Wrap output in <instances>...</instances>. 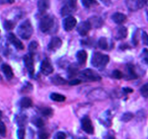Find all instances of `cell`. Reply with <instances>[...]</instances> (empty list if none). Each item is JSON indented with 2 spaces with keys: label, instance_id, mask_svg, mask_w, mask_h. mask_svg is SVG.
Returning <instances> with one entry per match:
<instances>
[{
  "label": "cell",
  "instance_id": "obj_26",
  "mask_svg": "<svg viewBox=\"0 0 148 139\" xmlns=\"http://www.w3.org/2000/svg\"><path fill=\"white\" fill-rule=\"evenodd\" d=\"M98 46L100 49H103V50H106L108 48V40L106 38L102 37L99 39L98 41Z\"/></svg>",
  "mask_w": 148,
  "mask_h": 139
},
{
  "label": "cell",
  "instance_id": "obj_2",
  "mask_svg": "<svg viewBox=\"0 0 148 139\" xmlns=\"http://www.w3.org/2000/svg\"><path fill=\"white\" fill-rule=\"evenodd\" d=\"M109 60L110 58L108 55L99 52H95L92 58V64L95 67L102 69L108 65Z\"/></svg>",
  "mask_w": 148,
  "mask_h": 139
},
{
  "label": "cell",
  "instance_id": "obj_13",
  "mask_svg": "<svg viewBox=\"0 0 148 139\" xmlns=\"http://www.w3.org/2000/svg\"><path fill=\"white\" fill-rule=\"evenodd\" d=\"M8 40L9 42L15 46L16 49H19V50H23L24 49V45L18 38L15 36V34L13 33H10L8 36Z\"/></svg>",
  "mask_w": 148,
  "mask_h": 139
},
{
  "label": "cell",
  "instance_id": "obj_3",
  "mask_svg": "<svg viewBox=\"0 0 148 139\" xmlns=\"http://www.w3.org/2000/svg\"><path fill=\"white\" fill-rule=\"evenodd\" d=\"M54 23V18L51 15H45L41 19L39 28L43 33H48L53 28Z\"/></svg>",
  "mask_w": 148,
  "mask_h": 139
},
{
  "label": "cell",
  "instance_id": "obj_19",
  "mask_svg": "<svg viewBox=\"0 0 148 139\" xmlns=\"http://www.w3.org/2000/svg\"><path fill=\"white\" fill-rule=\"evenodd\" d=\"M76 58H77L78 62L80 65H84L86 62L87 59V54H86V51L84 50H80L78 52L77 55H76Z\"/></svg>",
  "mask_w": 148,
  "mask_h": 139
},
{
  "label": "cell",
  "instance_id": "obj_25",
  "mask_svg": "<svg viewBox=\"0 0 148 139\" xmlns=\"http://www.w3.org/2000/svg\"><path fill=\"white\" fill-rule=\"evenodd\" d=\"M52 82L55 85H65L67 83V81L64 78H61L60 76H56L52 78Z\"/></svg>",
  "mask_w": 148,
  "mask_h": 139
},
{
  "label": "cell",
  "instance_id": "obj_5",
  "mask_svg": "<svg viewBox=\"0 0 148 139\" xmlns=\"http://www.w3.org/2000/svg\"><path fill=\"white\" fill-rule=\"evenodd\" d=\"M24 64L28 70V73L30 75V77L32 78L34 74V59H33V56L28 54L25 55L23 57Z\"/></svg>",
  "mask_w": 148,
  "mask_h": 139
},
{
  "label": "cell",
  "instance_id": "obj_37",
  "mask_svg": "<svg viewBox=\"0 0 148 139\" xmlns=\"http://www.w3.org/2000/svg\"><path fill=\"white\" fill-rule=\"evenodd\" d=\"M113 76L115 78L121 79L123 78V73L119 70H115L113 72Z\"/></svg>",
  "mask_w": 148,
  "mask_h": 139
},
{
  "label": "cell",
  "instance_id": "obj_34",
  "mask_svg": "<svg viewBox=\"0 0 148 139\" xmlns=\"http://www.w3.org/2000/svg\"><path fill=\"white\" fill-rule=\"evenodd\" d=\"M49 133L46 130H41L39 132V139H48L49 138Z\"/></svg>",
  "mask_w": 148,
  "mask_h": 139
},
{
  "label": "cell",
  "instance_id": "obj_20",
  "mask_svg": "<svg viewBox=\"0 0 148 139\" xmlns=\"http://www.w3.org/2000/svg\"><path fill=\"white\" fill-rule=\"evenodd\" d=\"M128 34V31L127 28L126 27H119L118 28L117 33H116V39H124L125 38H126Z\"/></svg>",
  "mask_w": 148,
  "mask_h": 139
},
{
  "label": "cell",
  "instance_id": "obj_35",
  "mask_svg": "<svg viewBox=\"0 0 148 139\" xmlns=\"http://www.w3.org/2000/svg\"><path fill=\"white\" fill-rule=\"evenodd\" d=\"M25 131L24 130V128L21 127L20 129H18V132H17V136H18V139H24L25 138Z\"/></svg>",
  "mask_w": 148,
  "mask_h": 139
},
{
  "label": "cell",
  "instance_id": "obj_42",
  "mask_svg": "<svg viewBox=\"0 0 148 139\" xmlns=\"http://www.w3.org/2000/svg\"><path fill=\"white\" fill-rule=\"evenodd\" d=\"M123 91L125 92V93H132V92L134 91V90L132 89H130V88H123Z\"/></svg>",
  "mask_w": 148,
  "mask_h": 139
},
{
  "label": "cell",
  "instance_id": "obj_18",
  "mask_svg": "<svg viewBox=\"0 0 148 139\" xmlns=\"http://www.w3.org/2000/svg\"><path fill=\"white\" fill-rule=\"evenodd\" d=\"M89 22L90 23L91 27L92 28H100L103 25V21L99 17H92L90 19L88 20Z\"/></svg>",
  "mask_w": 148,
  "mask_h": 139
},
{
  "label": "cell",
  "instance_id": "obj_8",
  "mask_svg": "<svg viewBox=\"0 0 148 139\" xmlns=\"http://www.w3.org/2000/svg\"><path fill=\"white\" fill-rule=\"evenodd\" d=\"M128 7L132 10H137L143 7L147 3V0H126Z\"/></svg>",
  "mask_w": 148,
  "mask_h": 139
},
{
  "label": "cell",
  "instance_id": "obj_36",
  "mask_svg": "<svg viewBox=\"0 0 148 139\" xmlns=\"http://www.w3.org/2000/svg\"><path fill=\"white\" fill-rule=\"evenodd\" d=\"M53 139H66V134L63 132H58L55 135Z\"/></svg>",
  "mask_w": 148,
  "mask_h": 139
},
{
  "label": "cell",
  "instance_id": "obj_29",
  "mask_svg": "<svg viewBox=\"0 0 148 139\" xmlns=\"http://www.w3.org/2000/svg\"><path fill=\"white\" fill-rule=\"evenodd\" d=\"M82 4L86 8L90 7L91 6L96 3V0H82Z\"/></svg>",
  "mask_w": 148,
  "mask_h": 139
},
{
  "label": "cell",
  "instance_id": "obj_6",
  "mask_svg": "<svg viewBox=\"0 0 148 139\" xmlns=\"http://www.w3.org/2000/svg\"><path fill=\"white\" fill-rule=\"evenodd\" d=\"M62 24H63V28L65 31H71L76 27L77 20L74 17L70 15L64 19Z\"/></svg>",
  "mask_w": 148,
  "mask_h": 139
},
{
  "label": "cell",
  "instance_id": "obj_45",
  "mask_svg": "<svg viewBox=\"0 0 148 139\" xmlns=\"http://www.w3.org/2000/svg\"><path fill=\"white\" fill-rule=\"evenodd\" d=\"M108 139H116V138H115L113 137V136H110V137H109V138H108Z\"/></svg>",
  "mask_w": 148,
  "mask_h": 139
},
{
  "label": "cell",
  "instance_id": "obj_32",
  "mask_svg": "<svg viewBox=\"0 0 148 139\" xmlns=\"http://www.w3.org/2000/svg\"><path fill=\"white\" fill-rule=\"evenodd\" d=\"M4 27H5V29L9 31V30H12L15 27V24H14V22L12 21L7 20L4 23Z\"/></svg>",
  "mask_w": 148,
  "mask_h": 139
},
{
  "label": "cell",
  "instance_id": "obj_16",
  "mask_svg": "<svg viewBox=\"0 0 148 139\" xmlns=\"http://www.w3.org/2000/svg\"><path fill=\"white\" fill-rule=\"evenodd\" d=\"M126 68H127V78L129 80H134V79L137 78L138 75L136 74L135 67L133 65L129 64L126 66Z\"/></svg>",
  "mask_w": 148,
  "mask_h": 139
},
{
  "label": "cell",
  "instance_id": "obj_39",
  "mask_svg": "<svg viewBox=\"0 0 148 139\" xmlns=\"http://www.w3.org/2000/svg\"><path fill=\"white\" fill-rule=\"evenodd\" d=\"M142 40H143V43L148 46V34L146 32L142 33Z\"/></svg>",
  "mask_w": 148,
  "mask_h": 139
},
{
  "label": "cell",
  "instance_id": "obj_24",
  "mask_svg": "<svg viewBox=\"0 0 148 139\" xmlns=\"http://www.w3.org/2000/svg\"><path fill=\"white\" fill-rule=\"evenodd\" d=\"M38 46H39V44H38L36 42L34 41V42H31L29 44V46H28L29 55H31V56H34L35 55L37 49H38Z\"/></svg>",
  "mask_w": 148,
  "mask_h": 139
},
{
  "label": "cell",
  "instance_id": "obj_11",
  "mask_svg": "<svg viewBox=\"0 0 148 139\" xmlns=\"http://www.w3.org/2000/svg\"><path fill=\"white\" fill-rule=\"evenodd\" d=\"M76 5L71 3H65L61 10V15L63 17L70 16L71 14H72L74 11L76 10Z\"/></svg>",
  "mask_w": 148,
  "mask_h": 139
},
{
  "label": "cell",
  "instance_id": "obj_14",
  "mask_svg": "<svg viewBox=\"0 0 148 139\" xmlns=\"http://www.w3.org/2000/svg\"><path fill=\"white\" fill-rule=\"evenodd\" d=\"M37 6H38L39 12L41 14L45 13L49 7V0H39Z\"/></svg>",
  "mask_w": 148,
  "mask_h": 139
},
{
  "label": "cell",
  "instance_id": "obj_9",
  "mask_svg": "<svg viewBox=\"0 0 148 139\" xmlns=\"http://www.w3.org/2000/svg\"><path fill=\"white\" fill-rule=\"evenodd\" d=\"M54 71L53 66L48 59H45L41 65V72L45 76H49Z\"/></svg>",
  "mask_w": 148,
  "mask_h": 139
},
{
  "label": "cell",
  "instance_id": "obj_38",
  "mask_svg": "<svg viewBox=\"0 0 148 139\" xmlns=\"http://www.w3.org/2000/svg\"><path fill=\"white\" fill-rule=\"evenodd\" d=\"M18 123L20 126H23L25 125V123H26V118H25V116H22L19 118V120H18Z\"/></svg>",
  "mask_w": 148,
  "mask_h": 139
},
{
  "label": "cell",
  "instance_id": "obj_44",
  "mask_svg": "<svg viewBox=\"0 0 148 139\" xmlns=\"http://www.w3.org/2000/svg\"><path fill=\"white\" fill-rule=\"evenodd\" d=\"M2 117V111L0 110V120H1Z\"/></svg>",
  "mask_w": 148,
  "mask_h": 139
},
{
  "label": "cell",
  "instance_id": "obj_27",
  "mask_svg": "<svg viewBox=\"0 0 148 139\" xmlns=\"http://www.w3.org/2000/svg\"><path fill=\"white\" fill-rule=\"evenodd\" d=\"M32 123L39 128H42L45 126V123L41 117H34L32 120Z\"/></svg>",
  "mask_w": 148,
  "mask_h": 139
},
{
  "label": "cell",
  "instance_id": "obj_22",
  "mask_svg": "<svg viewBox=\"0 0 148 139\" xmlns=\"http://www.w3.org/2000/svg\"><path fill=\"white\" fill-rule=\"evenodd\" d=\"M20 104H21V107L23 109H27L29 108L32 106L33 102L30 98L28 97H24L20 102Z\"/></svg>",
  "mask_w": 148,
  "mask_h": 139
},
{
  "label": "cell",
  "instance_id": "obj_21",
  "mask_svg": "<svg viewBox=\"0 0 148 139\" xmlns=\"http://www.w3.org/2000/svg\"><path fill=\"white\" fill-rule=\"evenodd\" d=\"M68 73L70 78L77 76L78 73H79V67H78L77 65L76 64H72L71 65H70L69 67H68Z\"/></svg>",
  "mask_w": 148,
  "mask_h": 139
},
{
  "label": "cell",
  "instance_id": "obj_33",
  "mask_svg": "<svg viewBox=\"0 0 148 139\" xmlns=\"http://www.w3.org/2000/svg\"><path fill=\"white\" fill-rule=\"evenodd\" d=\"M7 133V128L5 125L2 122L0 121V135L2 136V137H5L6 136Z\"/></svg>",
  "mask_w": 148,
  "mask_h": 139
},
{
  "label": "cell",
  "instance_id": "obj_47",
  "mask_svg": "<svg viewBox=\"0 0 148 139\" xmlns=\"http://www.w3.org/2000/svg\"><path fill=\"white\" fill-rule=\"evenodd\" d=\"M81 139H87V138H81Z\"/></svg>",
  "mask_w": 148,
  "mask_h": 139
},
{
  "label": "cell",
  "instance_id": "obj_17",
  "mask_svg": "<svg viewBox=\"0 0 148 139\" xmlns=\"http://www.w3.org/2000/svg\"><path fill=\"white\" fill-rule=\"evenodd\" d=\"M112 19L117 24H122L127 19V17L123 13H121V12H116V13L113 14L112 15Z\"/></svg>",
  "mask_w": 148,
  "mask_h": 139
},
{
  "label": "cell",
  "instance_id": "obj_48",
  "mask_svg": "<svg viewBox=\"0 0 148 139\" xmlns=\"http://www.w3.org/2000/svg\"><path fill=\"white\" fill-rule=\"evenodd\" d=\"M0 33H1V31H0Z\"/></svg>",
  "mask_w": 148,
  "mask_h": 139
},
{
  "label": "cell",
  "instance_id": "obj_4",
  "mask_svg": "<svg viewBox=\"0 0 148 139\" xmlns=\"http://www.w3.org/2000/svg\"><path fill=\"white\" fill-rule=\"evenodd\" d=\"M80 76L83 80L87 81H99L102 79L96 71L91 69H86L81 72Z\"/></svg>",
  "mask_w": 148,
  "mask_h": 139
},
{
  "label": "cell",
  "instance_id": "obj_28",
  "mask_svg": "<svg viewBox=\"0 0 148 139\" xmlns=\"http://www.w3.org/2000/svg\"><path fill=\"white\" fill-rule=\"evenodd\" d=\"M41 113L45 117H51L53 114V110L49 107H44L41 110Z\"/></svg>",
  "mask_w": 148,
  "mask_h": 139
},
{
  "label": "cell",
  "instance_id": "obj_41",
  "mask_svg": "<svg viewBox=\"0 0 148 139\" xmlns=\"http://www.w3.org/2000/svg\"><path fill=\"white\" fill-rule=\"evenodd\" d=\"M79 83H81V80H78V79H75V80H73L69 82V84L71 86H76V85H79Z\"/></svg>",
  "mask_w": 148,
  "mask_h": 139
},
{
  "label": "cell",
  "instance_id": "obj_23",
  "mask_svg": "<svg viewBox=\"0 0 148 139\" xmlns=\"http://www.w3.org/2000/svg\"><path fill=\"white\" fill-rule=\"evenodd\" d=\"M50 99L52 100L55 101V102H62L64 101H65L66 99V97L65 96L62 94H60V93H52V94L50 95Z\"/></svg>",
  "mask_w": 148,
  "mask_h": 139
},
{
  "label": "cell",
  "instance_id": "obj_15",
  "mask_svg": "<svg viewBox=\"0 0 148 139\" xmlns=\"http://www.w3.org/2000/svg\"><path fill=\"white\" fill-rule=\"evenodd\" d=\"M2 70L8 80H11L14 77V73L12 68L8 64H3L2 65Z\"/></svg>",
  "mask_w": 148,
  "mask_h": 139
},
{
  "label": "cell",
  "instance_id": "obj_46",
  "mask_svg": "<svg viewBox=\"0 0 148 139\" xmlns=\"http://www.w3.org/2000/svg\"><path fill=\"white\" fill-rule=\"evenodd\" d=\"M2 62V58H1V57H0V62Z\"/></svg>",
  "mask_w": 148,
  "mask_h": 139
},
{
  "label": "cell",
  "instance_id": "obj_30",
  "mask_svg": "<svg viewBox=\"0 0 148 139\" xmlns=\"http://www.w3.org/2000/svg\"><path fill=\"white\" fill-rule=\"evenodd\" d=\"M140 92L142 96L145 97L148 96V83H145L144 86H142V88L140 89Z\"/></svg>",
  "mask_w": 148,
  "mask_h": 139
},
{
  "label": "cell",
  "instance_id": "obj_1",
  "mask_svg": "<svg viewBox=\"0 0 148 139\" xmlns=\"http://www.w3.org/2000/svg\"><path fill=\"white\" fill-rule=\"evenodd\" d=\"M34 29H33L32 25L28 20L24 21L22 24H21L18 29V33L20 37L23 39H29L32 36Z\"/></svg>",
  "mask_w": 148,
  "mask_h": 139
},
{
  "label": "cell",
  "instance_id": "obj_40",
  "mask_svg": "<svg viewBox=\"0 0 148 139\" xmlns=\"http://www.w3.org/2000/svg\"><path fill=\"white\" fill-rule=\"evenodd\" d=\"M143 58L144 60L148 64V49H145L143 50Z\"/></svg>",
  "mask_w": 148,
  "mask_h": 139
},
{
  "label": "cell",
  "instance_id": "obj_10",
  "mask_svg": "<svg viewBox=\"0 0 148 139\" xmlns=\"http://www.w3.org/2000/svg\"><path fill=\"white\" fill-rule=\"evenodd\" d=\"M91 29H92V27H91L90 23L88 20L83 21V22H81L77 28L78 33L82 36H86Z\"/></svg>",
  "mask_w": 148,
  "mask_h": 139
},
{
  "label": "cell",
  "instance_id": "obj_12",
  "mask_svg": "<svg viewBox=\"0 0 148 139\" xmlns=\"http://www.w3.org/2000/svg\"><path fill=\"white\" fill-rule=\"evenodd\" d=\"M62 41L58 37H53L50 40V42L48 44V49L51 52H55L60 48L62 46Z\"/></svg>",
  "mask_w": 148,
  "mask_h": 139
},
{
  "label": "cell",
  "instance_id": "obj_7",
  "mask_svg": "<svg viewBox=\"0 0 148 139\" xmlns=\"http://www.w3.org/2000/svg\"><path fill=\"white\" fill-rule=\"evenodd\" d=\"M82 127L84 131H85L88 134H93L94 133V127L92 125V120L87 116L84 117L82 120Z\"/></svg>",
  "mask_w": 148,
  "mask_h": 139
},
{
  "label": "cell",
  "instance_id": "obj_43",
  "mask_svg": "<svg viewBox=\"0 0 148 139\" xmlns=\"http://www.w3.org/2000/svg\"><path fill=\"white\" fill-rule=\"evenodd\" d=\"M76 1L77 0H66L65 3H71L74 4V5H76Z\"/></svg>",
  "mask_w": 148,
  "mask_h": 139
},
{
  "label": "cell",
  "instance_id": "obj_31",
  "mask_svg": "<svg viewBox=\"0 0 148 139\" xmlns=\"http://www.w3.org/2000/svg\"><path fill=\"white\" fill-rule=\"evenodd\" d=\"M133 117H134V114H132V113L127 112V113H125V114H123V117H122V118H121V120H123V122H125V123H126V122L130 121V120H132Z\"/></svg>",
  "mask_w": 148,
  "mask_h": 139
}]
</instances>
